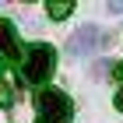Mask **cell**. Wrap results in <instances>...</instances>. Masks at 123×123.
<instances>
[{
  "label": "cell",
  "instance_id": "cell-1",
  "mask_svg": "<svg viewBox=\"0 0 123 123\" xmlns=\"http://www.w3.org/2000/svg\"><path fill=\"white\" fill-rule=\"evenodd\" d=\"M56 70V49L49 42H32L21 53V81L25 85H46Z\"/></svg>",
  "mask_w": 123,
  "mask_h": 123
},
{
  "label": "cell",
  "instance_id": "cell-2",
  "mask_svg": "<svg viewBox=\"0 0 123 123\" xmlns=\"http://www.w3.org/2000/svg\"><path fill=\"white\" fill-rule=\"evenodd\" d=\"M74 105L60 88H42L35 95V123H70Z\"/></svg>",
  "mask_w": 123,
  "mask_h": 123
},
{
  "label": "cell",
  "instance_id": "cell-3",
  "mask_svg": "<svg viewBox=\"0 0 123 123\" xmlns=\"http://www.w3.org/2000/svg\"><path fill=\"white\" fill-rule=\"evenodd\" d=\"M105 42V35H98V28L95 25H81V28L74 32V35L67 39V53H88V49H95V46H102Z\"/></svg>",
  "mask_w": 123,
  "mask_h": 123
},
{
  "label": "cell",
  "instance_id": "cell-4",
  "mask_svg": "<svg viewBox=\"0 0 123 123\" xmlns=\"http://www.w3.org/2000/svg\"><path fill=\"white\" fill-rule=\"evenodd\" d=\"M0 56L21 60V53H18V39H14V25H11V21H0Z\"/></svg>",
  "mask_w": 123,
  "mask_h": 123
},
{
  "label": "cell",
  "instance_id": "cell-5",
  "mask_svg": "<svg viewBox=\"0 0 123 123\" xmlns=\"http://www.w3.org/2000/svg\"><path fill=\"white\" fill-rule=\"evenodd\" d=\"M46 11H49V18H53V21H63L67 14L74 11V0H49Z\"/></svg>",
  "mask_w": 123,
  "mask_h": 123
},
{
  "label": "cell",
  "instance_id": "cell-6",
  "mask_svg": "<svg viewBox=\"0 0 123 123\" xmlns=\"http://www.w3.org/2000/svg\"><path fill=\"white\" fill-rule=\"evenodd\" d=\"M11 105H14V88H11L4 67H0V109H11Z\"/></svg>",
  "mask_w": 123,
  "mask_h": 123
},
{
  "label": "cell",
  "instance_id": "cell-7",
  "mask_svg": "<svg viewBox=\"0 0 123 123\" xmlns=\"http://www.w3.org/2000/svg\"><path fill=\"white\" fill-rule=\"evenodd\" d=\"M113 105H116V109H120V113H123V88H120V92H116V98H113Z\"/></svg>",
  "mask_w": 123,
  "mask_h": 123
},
{
  "label": "cell",
  "instance_id": "cell-8",
  "mask_svg": "<svg viewBox=\"0 0 123 123\" xmlns=\"http://www.w3.org/2000/svg\"><path fill=\"white\" fill-rule=\"evenodd\" d=\"M113 77H120V81H123V60H120V63L113 67Z\"/></svg>",
  "mask_w": 123,
  "mask_h": 123
},
{
  "label": "cell",
  "instance_id": "cell-9",
  "mask_svg": "<svg viewBox=\"0 0 123 123\" xmlns=\"http://www.w3.org/2000/svg\"><path fill=\"white\" fill-rule=\"evenodd\" d=\"M109 11H113V14H123V4L116 0V4H109Z\"/></svg>",
  "mask_w": 123,
  "mask_h": 123
}]
</instances>
